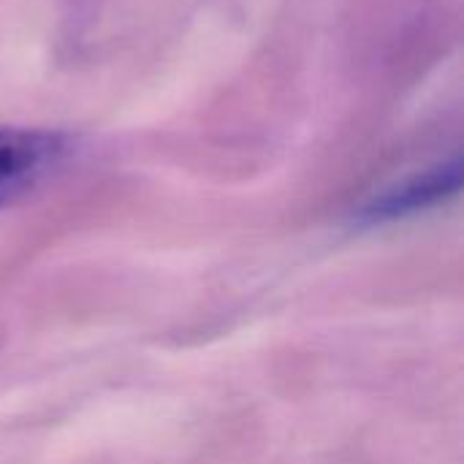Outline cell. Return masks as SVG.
<instances>
[{
  "mask_svg": "<svg viewBox=\"0 0 464 464\" xmlns=\"http://www.w3.org/2000/svg\"><path fill=\"white\" fill-rule=\"evenodd\" d=\"M459 188H462V158L454 155L449 160H438L427 169H419L386 185L383 190L370 196L353 218L364 226L397 223L454 198Z\"/></svg>",
  "mask_w": 464,
  "mask_h": 464,
  "instance_id": "obj_2",
  "label": "cell"
},
{
  "mask_svg": "<svg viewBox=\"0 0 464 464\" xmlns=\"http://www.w3.org/2000/svg\"><path fill=\"white\" fill-rule=\"evenodd\" d=\"M68 152L65 133L0 125V207L35 190L63 166Z\"/></svg>",
  "mask_w": 464,
  "mask_h": 464,
  "instance_id": "obj_1",
  "label": "cell"
}]
</instances>
